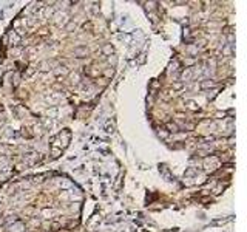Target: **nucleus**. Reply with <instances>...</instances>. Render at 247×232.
I'll return each instance as SVG.
<instances>
[{
  "label": "nucleus",
  "mask_w": 247,
  "mask_h": 232,
  "mask_svg": "<svg viewBox=\"0 0 247 232\" xmlns=\"http://www.w3.org/2000/svg\"><path fill=\"white\" fill-rule=\"evenodd\" d=\"M74 54H77V57H83L87 56V48H76Z\"/></svg>",
  "instance_id": "f257e3e1"
},
{
  "label": "nucleus",
  "mask_w": 247,
  "mask_h": 232,
  "mask_svg": "<svg viewBox=\"0 0 247 232\" xmlns=\"http://www.w3.org/2000/svg\"><path fill=\"white\" fill-rule=\"evenodd\" d=\"M102 51H104L105 54H111V53H113V47H111L110 43H107V45L102 48Z\"/></svg>",
  "instance_id": "f03ea898"
},
{
  "label": "nucleus",
  "mask_w": 247,
  "mask_h": 232,
  "mask_svg": "<svg viewBox=\"0 0 247 232\" xmlns=\"http://www.w3.org/2000/svg\"><path fill=\"white\" fill-rule=\"evenodd\" d=\"M168 132L176 133V132H179V127L176 126V124H172V122H170V124H168Z\"/></svg>",
  "instance_id": "7ed1b4c3"
},
{
  "label": "nucleus",
  "mask_w": 247,
  "mask_h": 232,
  "mask_svg": "<svg viewBox=\"0 0 247 232\" xmlns=\"http://www.w3.org/2000/svg\"><path fill=\"white\" fill-rule=\"evenodd\" d=\"M60 153H62L60 149H56V147H53V156H59Z\"/></svg>",
  "instance_id": "20e7f679"
}]
</instances>
